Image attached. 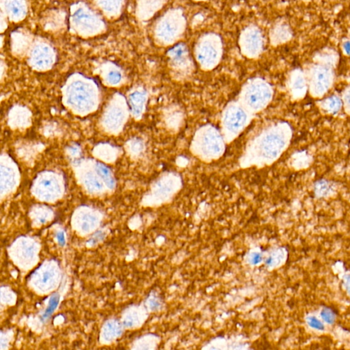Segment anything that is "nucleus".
Returning a JSON list of instances; mask_svg holds the SVG:
<instances>
[{
    "label": "nucleus",
    "instance_id": "1",
    "mask_svg": "<svg viewBox=\"0 0 350 350\" xmlns=\"http://www.w3.org/2000/svg\"><path fill=\"white\" fill-rule=\"evenodd\" d=\"M284 146V140L276 129L268 128L256 135L248 145L243 165L261 166L273 161Z\"/></svg>",
    "mask_w": 350,
    "mask_h": 350
},
{
    "label": "nucleus",
    "instance_id": "2",
    "mask_svg": "<svg viewBox=\"0 0 350 350\" xmlns=\"http://www.w3.org/2000/svg\"><path fill=\"white\" fill-rule=\"evenodd\" d=\"M223 135L212 126H205L195 134L192 143V151L203 160L212 161L221 157L224 145Z\"/></svg>",
    "mask_w": 350,
    "mask_h": 350
},
{
    "label": "nucleus",
    "instance_id": "3",
    "mask_svg": "<svg viewBox=\"0 0 350 350\" xmlns=\"http://www.w3.org/2000/svg\"><path fill=\"white\" fill-rule=\"evenodd\" d=\"M251 113L240 102L228 105L222 117V133L224 140L231 142L248 127Z\"/></svg>",
    "mask_w": 350,
    "mask_h": 350
},
{
    "label": "nucleus",
    "instance_id": "4",
    "mask_svg": "<svg viewBox=\"0 0 350 350\" xmlns=\"http://www.w3.org/2000/svg\"><path fill=\"white\" fill-rule=\"evenodd\" d=\"M273 91L270 85L260 79L248 81L241 89L239 102L250 113H257L266 108L271 100Z\"/></svg>",
    "mask_w": 350,
    "mask_h": 350
},
{
    "label": "nucleus",
    "instance_id": "5",
    "mask_svg": "<svg viewBox=\"0 0 350 350\" xmlns=\"http://www.w3.org/2000/svg\"><path fill=\"white\" fill-rule=\"evenodd\" d=\"M59 300H60V296L58 295H54V296L51 297L50 300H49L48 308H47L46 311L43 315V319L47 318L53 313V312L54 311V310L56 309L57 306H58Z\"/></svg>",
    "mask_w": 350,
    "mask_h": 350
},
{
    "label": "nucleus",
    "instance_id": "6",
    "mask_svg": "<svg viewBox=\"0 0 350 350\" xmlns=\"http://www.w3.org/2000/svg\"><path fill=\"white\" fill-rule=\"evenodd\" d=\"M58 239L59 243H60L61 245H64V243H65V241H64V236L63 233H59L58 234Z\"/></svg>",
    "mask_w": 350,
    "mask_h": 350
}]
</instances>
